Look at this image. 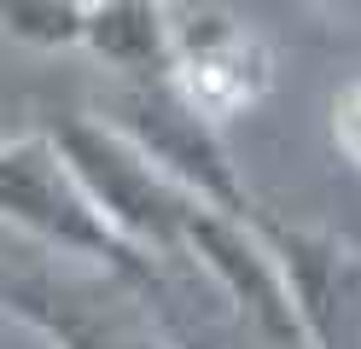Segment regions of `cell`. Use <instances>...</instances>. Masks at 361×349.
<instances>
[{
	"mask_svg": "<svg viewBox=\"0 0 361 349\" xmlns=\"http://www.w3.org/2000/svg\"><path fill=\"white\" fill-rule=\"evenodd\" d=\"M0 309L47 349H175L128 274L47 256L12 233H0Z\"/></svg>",
	"mask_w": 361,
	"mask_h": 349,
	"instance_id": "cell-1",
	"label": "cell"
},
{
	"mask_svg": "<svg viewBox=\"0 0 361 349\" xmlns=\"http://www.w3.org/2000/svg\"><path fill=\"white\" fill-rule=\"evenodd\" d=\"M47 134H53V146L64 152V163L76 169L82 192L94 198L105 227L117 233L134 256L175 262L180 256V233H187L192 209H204V204H192L140 146H134V140H123L94 111L64 116V123L47 128Z\"/></svg>",
	"mask_w": 361,
	"mask_h": 349,
	"instance_id": "cell-2",
	"label": "cell"
},
{
	"mask_svg": "<svg viewBox=\"0 0 361 349\" xmlns=\"http://www.w3.org/2000/svg\"><path fill=\"white\" fill-rule=\"evenodd\" d=\"M94 116H105L123 140H134L192 204L216 216H251L257 198L245 186L239 163L221 140V123H210L169 76L157 82H105Z\"/></svg>",
	"mask_w": 361,
	"mask_h": 349,
	"instance_id": "cell-3",
	"label": "cell"
},
{
	"mask_svg": "<svg viewBox=\"0 0 361 349\" xmlns=\"http://www.w3.org/2000/svg\"><path fill=\"white\" fill-rule=\"evenodd\" d=\"M0 233L47 256H71V262L111 268V274H134L146 262L105 227V216L82 192L76 169L64 163L47 128L0 140Z\"/></svg>",
	"mask_w": 361,
	"mask_h": 349,
	"instance_id": "cell-4",
	"label": "cell"
},
{
	"mask_svg": "<svg viewBox=\"0 0 361 349\" xmlns=\"http://www.w3.org/2000/svg\"><path fill=\"white\" fill-rule=\"evenodd\" d=\"M257 239L274 256L303 349H361V250L326 227L251 209Z\"/></svg>",
	"mask_w": 361,
	"mask_h": 349,
	"instance_id": "cell-5",
	"label": "cell"
},
{
	"mask_svg": "<svg viewBox=\"0 0 361 349\" xmlns=\"http://www.w3.org/2000/svg\"><path fill=\"white\" fill-rule=\"evenodd\" d=\"M169 30H175L169 82L210 123L245 116L268 99V87H274V53H268V41L245 18H233L216 0H175Z\"/></svg>",
	"mask_w": 361,
	"mask_h": 349,
	"instance_id": "cell-6",
	"label": "cell"
},
{
	"mask_svg": "<svg viewBox=\"0 0 361 349\" xmlns=\"http://www.w3.org/2000/svg\"><path fill=\"white\" fill-rule=\"evenodd\" d=\"M76 47L105 70V82H157L169 76L175 59L169 6L164 0H87Z\"/></svg>",
	"mask_w": 361,
	"mask_h": 349,
	"instance_id": "cell-7",
	"label": "cell"
},
{
	"mask_svg": "<svg viewBox=\"0 0 361 349\" xmlns=\"http://www.w3.org/2000/svg\"><path fill=\"white\" fill-rule=\"evenodd\" d=\"M0 35L30 53H71L82 41V0H0Z\"/></svg>",
	"mask_w": 361,
	"mask_h": 349,
	"instance_id": "cell-8",
	"label": "cell"
},
{
	"mask_svg": "<svg viewBox=\"0 0 361 349\" xmlns=\"http://www.w3.org/2000/svg\"><path fill=\"white\" fill-rule=\"evenodd\" d=\"M332 140H338V152L361 169V82H350L332 99Z\"/></svg>",
	"mask_w": 361,
	"mask_h": 349,
	"instance_id": "cell-9",
	"label": "cell"
},
{
	"mask_svg": "<svg viewBox=\"0 0 361 349\" xmlns=\"http://www.w3.org/2000/svg\"><path fill=\"white\" fill-rule=\"evenodd\" d=\"M321 6H332V12H355V18H361V0H321Z\"/></svg>",
	"mask_w": 361,
	"mask_h": 349,
	"instance_id": "cell-10",
	"label": "cell"
},
{
	"mask_svg": "<svg viewBox=\"0 0 361 349\" xmlns=\"http://www.w3.org/2000/svg\"><path fill=\"white\" fill-rule=\"evenodd\" d=\"M164 6H175V0H164Z\"/></svg>",
	"mask_w": 361,
	"mask_h": 349,
	"instance_id": "cell-11",
	"label": "cell"
},
{
	"mask_svg": "<svg viewBox=\"0 0 361 349\" xmlns=\"http://www.w3.org/2000/svg\"><path fill=\"white\" fill-rule=\"evenodd\" d=\"M82 6H87V0H82Z\"/></svg>",
	"mask_w": 361,
	"mask_h": 349,
	"instance_id": "cell-12",
	"label": "cell"
}]
</instances>
